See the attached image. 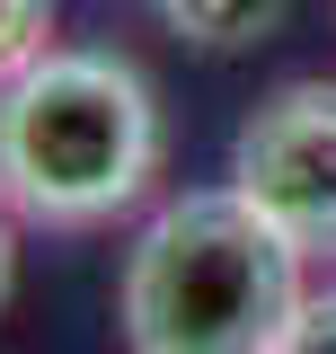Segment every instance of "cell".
Here are the masks:
<instances>
[{"label":"cell","mask_w":336,"mask_h":354,"mask_svg":"<svg viewBox=\"0 0 336 354\" xmlns=\"http://www.w3.org/2000/svg\"><path fill=\"white\" fill-rule=\"evenodd\" d=\"M160 160V88L106 44H53L0 80V204L18 230H106L142 213Z\"/></svg>","instance_id":"1"},{"label":"cell","mask_w":336,"mask_h":354,"mask_svg":"<svg viewBox=\"0 0 336 354\" xmlns=\"http://www.w3.org/2000/svg\"><path fill=\"white\" fill-rule=\"evenodd\" d=\"M301 301H310V257L230 177L168 195L133 230L115 283L133 354H283Z\"/></svg>","instance_id":"2"},{"label":"cell","mask_w":336,"mask_h":354,"mask_svg":"<svg viewBox=\"0 0 336 354\" xmlns=\"http://www.w3.org/2000/svg\"><path fill=\"white\" fill-rule=\"evenodd\" d=\"M230 186L319 266L336 257V80H283L230 133Z\"/></svg>","instance_id":"3"},{"label":"cell","mask_w":336,"mask_h":354,"mask_svg":"<svg viewBox=\"0 0 336 354\" xmlns=\"http://www.w3.org/2000/svg\"><path fill=\"white\" fill-rule=\"evenodd\" d=\"M283 9L292 0H151V18H160L168 36L204 44V53H248L283 27Z\"/></svg>","instance_id":"4"},{"label":"cell","mask_w":336,"mask_h":354,"mask_svg":"<svg viewBox=\"0 0 336 354\" xmlns=\"http://www.w3.org/2000/svg\"><path fill=\"white\" fill-rule=\"evenodd\" d=\"M53 18H62V0H0V80H18L27 62L53 53Z\"/></svg>","instance_id":"5"},{"label":"cell","mask_w":336,"mask_h":354,"mask_svg":"<svg viewBox=\"0 0 336 354\" xmlns=\"http://www.w3.org/2000/svg\"><path fill=\"white\" fill-rule=\"evenodd\" d=\"M283 354H336V283L301 301V319H292V337H283Z\"/></svg>","instance_id":"6"},{"label":"cell","mask_w":336,"mask_h":354,"mask_svg":"<svg viewBox=\"0 0 336 354\" xmlns=\"http://www.w3.org/2000/svg\"><path fill=\"white\" fill-rule=\"evenodd\" d=\"M9 283H18V213L0 204V310H9Z\"/></svg>","instance_id":"7"}]
</instances>
